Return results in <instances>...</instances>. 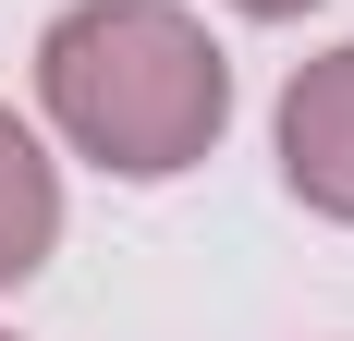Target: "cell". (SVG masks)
<instances>
[{"label": "cell", "mask_w": 354, "mask_h": 341, "mask_svg": "<svg viewBox=\"0 0 354 341\" xmlns=\"http://www.w3.org/2000/svg\"><path fill=\"white\" fill-rule=\"evenodd\" d=\"M37 86H49V122L122 183H159V170L208 159L220 122H232V73H220L208 25L171 12V0H86V12H62L49 49H37Z\"/></svg>", "instance_id": "obj_1"}, {"label": "cell", "mask_w": 354, "mask_h": 341, "mask_svg": "<svg viewBox=\"0 0 354 341\" xmlns=\"http://www.w3.org/2000/svg\"><path fill=\"white\" fill-rule=\"evenodd\" d=\"M281 170H293L306 207L354 220V49H330V61L293 73V98H281Z\"/></svg>", "instance_id": "obj_2"}, {"label": "cell", "mask_w": 354, "mask_h": 341, "mask_svg": "<svg viewBox=\"0 0 354 341\" xmlns=\"http://www.w3.org/2000/svg\"><path fill=\"white\" fill-rule=\"evenodd\" d=\"M62 244V183H49V159H37V135L0 110V293L37 269Z\"/></svg>", "instance_id": "obj_3"}, {"label": "cell", "mask_w": 354, "mask_h": 341, "mask_svg": "<svg viewBox=\"0 0 354 341\" xmlns=\"http://www.w3.org/2000/svg\"><path fill=\"white\" fill-rule=\"evenodd\" d=\"M245 12H269V25H281V12H306V0H245Z\"/></svg>", "instance_id": "obj_4"}]
</instances>
